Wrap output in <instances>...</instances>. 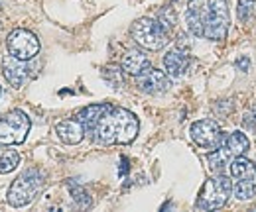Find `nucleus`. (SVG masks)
Here are the masks:
<instances>
[{"label":"nucleus","instance_id":"f257e3e1","mask_svg":"<svg viewBox=\"0 0 256 212\" xmlns=\"http://www.w3.org/2000/svg\"><path fill=\"white\" fill-rule=\"evenodd\" d=\"M188 30L195 37L221 41L228 31L226 0H190L186 12Z\"/></svg>","mask_w":256,"mask_h":212},{"label":"nucleus","instance_id":"f03ea898","mask_svg":"<svg viewBox=\"0 0 256 212\" xmlns=\"http://www.w3.org/2000/svg\"><path fill=\"white\" fill-rule=\"evenodd\" d=\"M138 118L126 108H110L95 128V140L102 146L130 144L138 136Z\"/></svg>","mask_w":256,"mask_h":212},{"label":"nucleus","instance_id":"7ed1b4c3","mask_svg":"<svg viewBox=\"0 0 256 212\" xmlns=\"http://www.w3.org/2000/svg\"><path fill=\"white\" fill-rule=\"evenodd\" d=\"M44 185H46V175L40 169H26L24 173H20L12 181L10 189H8V195H6V201L14 209L28 207L40 195Z\"/></svg>","mask_w":256,"mask_h":212},{"label":"nucleus","instance_id":"20e7f679","mask_svg":"<svg viewBox=\"0 0 256 212\" xmlns=\"http://www.w3.org/2000/svg\"><path fill=\"white\" fill-rule=\"evenodd\" d=\"M232 193V183L224 175H217L209 181H205L197 201H195V209L199 211H215L226 205L228 197Z\"/></svg>","mask_w":256,"mask_h":212},{"label":"nucleus","instance_id":"39448f33","mask_svg":"<svg viewBox=\"0 0 256 212\" xmlns=\"http://www.w3.org/2000/svg\"><path fill=\"white\" fill-rule=\"evenodd\" d=\"M168 33L170 31L166 30L158 20H152V18H140L132 26L134 41L148 51H160L168 43Z\"/></svg>","mask_w":256,"mask_h":212},{"label":"nucleus","instance_id":"423d86ee","mask_svg":"<svg viewBox=\"0 0 256 212\" xmlns=\"http://www.w3.org/2000/svg\"><path fill=\"white\" fill-rule=\"evenodd\" d=\"M32 122L26 112L12 110L0 118V146H18L24 144Z\"/></svg>","mask_w":256,"mask_h":212},{"label":"nucleus","instance_id":"0eeeda50","mask_svg":"<svg viewBox=\"0 0 256 212\" xmlns=\"http://www.w3.org/2000/svg\"><path fill=\"white\" fill-rule=\"evenodd\" d=\"M6 49H8V53H12L18 59L30 61L40 53V39L30 30L16 28L6 37Z\"/></svg>","mask_w":256,"mask_h":212},{"label":"nucleus","instance_id":"6e6552de","mask_svg":"<svg viewBox=\"0 0 256 212\" xmlns=\"http://www.w3.org/2000/svg\"><path fill=\"white\" fill-rule=\"evenodd\" d=\"M190 134H192V140L203 150H215L223 144V132H221V126L215 120H197L192 124L190 128Z\"/></svg>","mask_w":256,"mask_h":212},{"label":"nucleus","instance_id":"1a4fd4ad","mask_svg":"<svg viewBox=\"0 0 256 212\" xmlns=\"http://www.w3.org/2000/svg\"><path fill=\"white\" fill-rule=\"evenodd\" d=\"M134 79H136V87L142 92H148V94H160L172 87L170 75L166 71L154 69V67H148L144 73L136 75Z\"/></svg>","mask_w":256,"mask_h":212},{"label":"nucleus","instance_id":"9d476101","mask_svg":"<svg viewBox=\"0 0 256 212\" xmlns=\"http://www.w3.org/2000/svg\"><path fill=\"white\" fill-rule=\"evenodd\" d=\"M2 73L14 89H20V87H24V83L30 77V67L26 65L24 59H18L12 53H8L2 57Z\"/></svg>","mask_w":256,"mask_h":212},{"label":"nucleus","instance_id":"9b49d317","mask_svg":"<svg viewBox=\"0 0 256 212\" xmlns=\"http://www.w3.org/2000/svg\"><path fill=\"white\" fill-rule=\"evenodd\" d=\"M56 134H58V138H60L64 144H67V146H77V144L83 142V138H85L87 132H85V126L75 118V120L58 122Z\"/></svg>","mask_w":256,"mask_h":212},{"label":"nucleus","instance_id":"f8f14e48","mask_svg":"<svg viewBox=\"0 0 256 212\" xmlns=\"http://www.w3.org/2000/svg\"><path fill=\"white\" fill-rule=\"evenodd\" d=\"M112 106L110 104H91V106H85L79 114H77V120L85 126V132L87 134H93L96 128V124L100 122V118L110 110Z\"/></svg>","mask_w":256,"mask_h":212},{"label":"nucleus","instance_id":"ddd939ff","mask_svg":"<svg viewBox=\"0 0 256 212\" xmlns=\"http://www.w3.org/2000/svg\"><path fill=\"white\" fill-rule=\"evenodd\" d=\"M190 67V57L182 49H172L164 55V69L170 77H182Z\"/></svg>","mask_w":256,"mask_h":212},{"label":"nucleus","instance_id":"4468645a","mask_svg":"<svg viewBox=\"0 0 256 212\" xmlns=\"http://www.w3.org/2000/svg\"><path fill=\"white\" fill-rule=\"evenodd\" d=\"M120 67H122L124 73L132 75V77H136V75L144 73L148 67H152V63H150V59H148V55H144V53L138 51V49H132V51H128L126 55L122 57Z\"/></svg>","mask_w":256,"mask_h":212},{"label":"nucleus","instance_id":"2eb2a0df","mask_svg":"<svg viewBox=\"0 0 256 212\" xmlns=\"http://www.w3.org/2000/svg\"><path fill=\"white\" fill-rule=\"evenodd\" d=\"M223 148L232 157H238V155H244V153L248 152L250 142H248V138L242 132H232L226 138H223Z\"/></svg>","mask_w":256,"mask_h":212},{"label":"nucleus","instance_id":"dca6fc26","mask_svg":"<svg viewBox=\"0 0 256 212\" xmlns=\"http://www.w3.org/2000/svg\"><path fill=\"white\" fill-rule=\"evenodd\" d=\"M20 165V153L10 146H0V175L12 173Z\"/></svg>","mask_w":256,"mask_h":212},{"label":"nucleus","instance_id":"f3484780","mask_svg":"<svg viewBox=\"0 0 256 212\" xmlns=\"http://www.w3.org/2000/svg\"><path fill=\"white\" fill-rule=\"evenodd\" d=\"M228 171H230V175H232L234 179H244V177H248V175H252V173H254L256 165H252L246 157L238 155V157H234V159L230 161Z\"/></svg>","mask_w":256,"mask_h":212},{"label":"nucleus","instance_id":"a211bd4d","mask_svg":"<svg viewBox=\"0 0 256 212\" xmlns=\"http://www.w3.org/2000/svg\"><path fill=\"white\" fill-rule=\"evenodd\" d=\"M230 153L226 152V150H217L215 148V152L213 153H209L207 155V161H209V169L213 171V173H217V175H221L224 169L230 165Z\"/></svg>","mask_w":256,"mask_h":212},{"label":"nucleus","instance_id":"6ab92c4d","mask_svg":"<svg viewBox=\"0 0 256 212\" xmlns=\"http://www.w3.org/2000/svg\"><path fill=\"white\" fill-rule=\"evenodd\" d=\"M232 191H234V197H236L238 201H250V199H254V195H256L254 183L250 181V179H246V177L236 183V185L232 187Z\"/></svg>","mask_w":256,"mask_h":212},{"label":"nucleus","instance_id":"aec40b11","mask_svg":"<svg viewBox=\"0 0 256 212\" xmlns=\"http://www.w3.org/2000/svg\"><path fill=\"white\" fill-rule=\"evenodd\" d=\"M256 8V0H238V6H236V16L240 22H248L254 14Z\"/></svg>","mask_w":256,"mask_h":212},{"label":"nucleus","instance_id":"412c9836","mask_svg":"<svg viewBox=\"0 0 256 212\" xmlns=\"http://www.w3.org/2000/svg\"><path fill=\"white\" fill-rule=\"evenodd\" d=\"M71 195H73L75 203H77L81 209L91 207V199H89V195H87V193H85L81 187H71Z\"/></svg>","mask_w":256,"mask_h":212},{"label":"nucleus","instance_id":"4be33fe9","mask_svg":"<svg viewBox=\"0 0 256 212\" xmlns=\"http://www.w3.org/2000/svg\"><path fill=\"white\" fill-rule=\"evenodd\" d=\"M248 65H250V61L248 59H244V57H240V59H238V67H240V69H244V71H246V69H248Z\"/></svg>","mask_w":256,"mask_h":212},{"label":"nucleus","instance_id":"5701e85b","mask_svg":"<svg viewBox=\"0 0 256 212\" xmlns=\"http://www.w3.org/2000/svg\"><path fill=\"white\" fill-rule=\"evenodd\" d=\"M0 8H2V2H0Z\"/></svg>","mask_w":256,"mask_h":212},{"label":"nucleus","instance_id":"b1692460","mask_svg":"<svg viewBox=\"0 0 256 212\" xmlns=\"http://www.w3.org/2000/svg\"><path fill=\"white\" fill-rule=\"evenodd\" d=\"M0 92H2V87H0Z\"/></svg>","mask_w":256,"mask_h":212}]
</instances>
